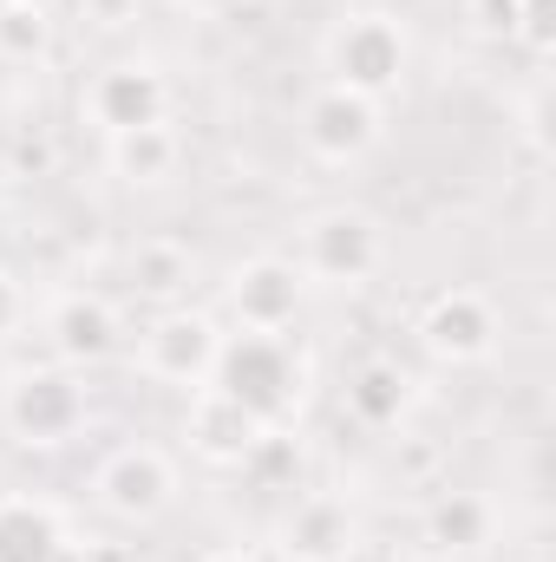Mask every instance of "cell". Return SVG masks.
I'll return each instance as SVG.
<instances>
[{
  "mask_svg": "<svg viewBox=\"0 0 556 562\" xmlns=\"http://www.w3.org/2000/svg\"><path fill=\"white\" fill-rule=\"evenodd\" d=\"M203 386L230 393L243 413H256L263 425H276V419H288L294 400H301V360H294V347H288L281 334H223L216 367H210Z\"/></svg>",
  "mask_w": 556,
  "mask_h": 562,
  "instance_id": "6da1fadb",
  "label": "cell"
},
{
  "mask_svg": "<svg viewBox=\"0 0 556 562\" xmlns=\"http://www.w3.org/2000/svg\"><path fill=\"white\" fill-rule=\"evenodd\" d=\"M407 79V33L393 13H347L327 33V86L387 105Z\"/></svg>",
  "mask_w": 556,
  "mask_h": 562,
  "instance_id": "7a4b0ae2",
  "label": "cell"
},
{
  "mask_svg": "<svg viewBox=\"0 0 556 562\" xmlns=\"http://www.w3.org/2000/svg\"><path fill=\"white\" fill-rule=\"evenodd\" d=\"M86 419V393L73 380V367H26L7 380L0 393V425L13 431V445L26 451H46V445H66Z\"/></svg>",
  "mask_w": 556,
  "mask_h": 562,
  "instance_id": "3957f363",
  "label": "cell"
},
{
  "mask_svg": "<svg viewBox=\"0 0 556 562\" xmlns=\"http://www.w3.org/2000/svg\"><path fill=\"white\" fill-rule=\"evenodd\" d=\"M380 223L367 210H321L301 223V281H327V288H360L380 269Z\"/></svg>",
  "mask_w": 556,
  "mask_h": 562,
  "instance_id": "277c9868",
  "label": "cell"
},
{
  "mask_svg": "<svg viewBox=\"0 0 556 562\" xmlns=\"http://www.w3.org/2000/svg\"><path fill=\"white\" fill-rule=\"evenodd\" d=\"M99 510L105 517H119V524H151V517H164L170 510V497H177V471H170V458L157 451V445H125V451H112L105 464H99Z\"/></svg>",
  "mask_w": 556,
  "mask_h": 562,
  "instance_id": "5b68a950",
  "label": "cell"
},
{
  "mask_svg": "<svg viewBox=\"0 0 556 562\" xmlns=\"http://www.w3.org/2000/svg\"><path fill=\"white\" fill-rule=\"evenodd\" d=\"M170 112V86L157 66L144 59H125V66H105L92 86H86V119L105 132V138H125V132H144V125H164Z\"/></svg>",
  "mask_w": 556,
  "mask_h": 562,
  "instance_id": "8992f818",
  "label": "cell"
},
{
  "mask_svg": "<svg viewBox=\"0 0 556 562\" xmlns=\"http://www.w3.org/2000/svg\"><path fill=\"white\" fill-rule=\"evenodd\" d=\"M419 340H425L432 360H445V367H471V360H485V353L498 347V307H491L478 288H445V294L425 301V314H419Z\"/></svg>",
  "mask_w": 556,
  "mask_h": 562,
  "instance_id": "52a82bcc",
  "label": "cell"
},
{
  "mask_svg": "<svg viewBox=\"0 0 556 562\" xmlns=\"http://www.w3.org/2000/svg\"><path fill=\"white\" fill-rule=\"evenodd\" d=\"M216 347H223V334H216L210 314L164 307L151 321V334H144V373L164 380V386H203L210 367H216Z\"/></svg>",
  "mask_w": 556,
  "mask_h": 562,
  "instance_id": "ba28073f",
  "label": "cell"
},
{
  "mask_svg": "<svg viewBox=\"0 0 556 562\" xmlns=\"http://www.w3.org/2000/svg\"><path fill=\"white\" fill-rule=\"evenodd\" d=\"M301 144L321 164H360L380 144V105L374 99H354L341 86H321L308 99V112H301Z\"/></svg>",
  "mask_w": 556,
  "mask_h": 562,
  "instance_id": "9c48e42d",
  "label": "cell"
},
{
  "mask_svg": "<svg viewBox=\"0 0 556 562\" xmlns=\"http://www.w3.org/2000/svg\"><path fill=\"white\" fill-rule=\"evenodd\" d=\"M301 294H308V281H301L294 262L256 256V262H243L230 276V314L243 321V334H281V327H294Z\"/></svg>",
  "mask_w": 556,
  "mask_h": 562,
  "instance_id": "30bf717a",
  "label": "cell"
},
{
  "mask_svg": "<svg viewBox=\"0 0 556 562\" xmlns=\"http://www.w3.org/2000/svg\"><path fill=\"white\" fill-rule=\"evenodd\" d=\"M184 438H190V451H197V458H210V464H243V458H249V445L263 438V419H256V413H243L230 393L197 386V400H190V413H184Z\"/></svg>",
  "mask_w": 556,
  "mask_h": 562,
  "instance_id": "8fae6325",
  "label": "cell"
},
{
  "mask_svg": "<svg viewBox=\"0 0 556 562\" xmlns=\"http://www.w3.org/2000/svg\"><path fill=\"white\" fill-rule=\"evenodd\" d=\"M46 334H53V353H59L66 367H99V360L119 347V307H112L105 294H66V301L53 307Z\"/></svg>",
  "mask_w": 556,
  "mask_h": 562,
  "instance_id": "7c38bea8",
  "label": "cell"
},
{
  "mask_svg": "<svg viewBox=\"0 0 556 562\" xmlns=\"http://www.w3.org/2000/svg\"><path fill=\"white\" fill-rule=\"evenodd\" d=\"M354 510L341 497H301L281 524V557L288 562H341L354 550Z\"/></svg>",
  "mask_w": 556,
  "mask_h": 562,
  "instance_id": "4fadbf2b",
  "label": "cell"
},
{
  "mask_svg": "<svg viewBox=\"0 0 556 562\" xmlns=\"http://www.w3.org/2000/svg\"><path fill=\"white\" fill-rule=\"evenodd\" d=\"M190 281H197V256H190L184 243L151 236V243H138V249H132V294H138V301H151L157 314H164V307H184Z\"/></svg>",
  "mask_w": 556,
  "mask_h": 562,
  "instance_id": "5bb4252c",
  "label": "cell"
},
{
  "mask_svg": "<svg viewBox=\"0 0 556 562\" xmlns=\"http://www.w3.org/2000/svg\"><path fill=\"white\" fill-rule=\"evenodd\" d=\"M66 530L46 504L33 497H0V562H59Z\"/></svg>",
  "mask_w": 556,
  "mask_h": 562,
  "instance_id": "9a60e30c",
  "label": "cell"
},
{
  "mask_svg": "<svg viewBox=\"0 0 556 562\" xmlns=\"http://www.w3.org/2000/svg\"><path fill=\"white\" fill-rule=\"evenodd\" d=\"M347 413L360 425H374V431H393V425L413 413V380H407V367L367 360V367L347 380Z\"/></svg>",
  "mask_w": 556,
  "mask_h": 562,
  "instance_id": "2e32d148",
  "label": "cell"
},
{
  "mask_svg": "<svg viewBox=\"0 0 556 562\" xmlns=\"http://www.w3.org/2000/svg\"><path fill=\"white\" fill-rule=\"evenodd\" d=\"M485 530H491V510H485L471 491H438V497L425 504V550H438V557L478 550Z\"/></svg>",
  "mask_w": 556,
  "mask_h": 562,
  "instance_id": "e0dca14e",
  "label": "cell"
},
{
  "mask_svg": "<svg viewBox=\"0 0 556 562\" xmlns=\"http://www.w3.org/2000/svg\"><path fill=\"white\" fill-rule=\"evenodd\" d=\"M112 170H119L125 183H164V177L177 170V138H170V125H144V132L112 138Z\"/></svg>",
  "mask_w": 556,
  "mask_h": 562,
  "instance_id": "ac0fdd59",
  "label": "cell"
},
{
  "mask_svg": "<svg viewBox=\"0 0 556 562\" xmlns=\"http://www.w3.org/2000/svg\"><path fill=\"white\" fill-rule=\"evenodd\" d=\"M256 491H294V477H301V445H294V431H276V425H263V438L249 445V458L236 464Z\"/></svg>",
  "mask_w": 556,
  "mask_h": 562,
  "instance_id": "d6986e66",
  "label": "cell"
},
{
  "mask_svg": "<svg viewBox=\"0 0 556 562\" xmlns=\"http://www.w3.org/2000/svg\"><path fill=\"white\" fill-rule=\"evenodd\" d=\"M46 46H53V20L33 13V7H7L0 0V59L33 66V59H46Z\"/></svg>",
  "mask_w": 556,
  "mask_h": 562,
  "instance_id": "ffe728a7",
  "label": "cell"
},
{
  "mask_svg": "<svg viewBox=\"0 0 556 562\" xmlns=\"http://www.w3.org/2000/svg\"><path fill=\"white\" fill-rule=\"evenodd\" d=\"M511 40H524L531 53H551L556 46V7L551 0H518V33Z\"/></svg>",
  "mask_w": 556,
  "mask_h": 562,
  "instance_id": "44dd1931",
  "label": "cell"
},
{
  "mask_svg": "<svg viewBox=\"0 0 556 562\" xmlns=\"http://www.w3.org/2000/svg\"><path fill=\"white\" fill-rule=\"evenodd\" d=\"M471 13H478V33H491V40L518 33V0H471Z\"/></svg>",
  "mask_w": 556,
  "mask_h": 562,
  "instance_id": "7402d4cb",
  "label": "cell"
},
{
  "mask_svg": "<svg viewBox=\"0 0 556 562\" xmlns=\"http://www.w3.org/2000/svg\"><path fill=\"white\" fill-rule=\"evenodd\" d=\"M20 321H26V294H20V281L0 269V340H7V334H13Z\"/></svg>",
  "mask_w": 556,
  "mask_h": 562,
  "instance_id": "603a6c76",
  "label": "cell"
},
{
  "mask_svg": "<svg viewBox=\"0 0 556 562\" xmlns=\"http://www.w3.org/2000/svg\"><path fill=\"white\" fill-rule=\"evenodd\" d=\"M73 562H132V550H125V543H86Z\"/></svg>",
  "mask_w": 556,
  "mask_h": 562,
  "instance_id": "cb8c5ba5",
  "label": "cell"
},
{
  "mask_svg": "<svg viewBox=\"0 0 556 562\" xmlns=\"http://www.w3.org/2000/svg\"><path fill=\"white\" fill-rule=\"evenodd\" d=\"M341 562H393V557H387V550H374V543H354Z\"/></svg>",
  "mask_w": 556,
  "mask_h": 562,
  "instance_id": "d4e9b609",
  "label": "cell"
},
{
  "mask_svg": "<svg viewBox=\"0 0 556 562\" xmlns=\"http://www.w3.org/2000/svg\"><path fill=\"white\" fill-rule=\"evenodd\" d=\"M203 562H256V557H243V550H216V557H203Z\"/></svg>",
  "mask_w": 556,
  "mask_h": 562,
  "instance_id": "484cf974",
  "label": "cell"
},
{
  "mask_svg": "<svg viewBox=\"0 0 556 562\" xmlns=\"http://www.w3.org/2000/svg\"><path fill=\"white\" fill-rule=\"evenodd\" d=\"M7 7H33V13H53V0H7Z\"/></svg>",
  "mask_w": 556,
  "mask_h": 562,
  "instance_id": "4316f807",
  "label": "cell"
},
{
  "mask_svg": "<svg viewBox=\"0 0 556 562\" xmlns=\"http://www.w3.org/2000/svg\"><path fill=\"white\" fill-rule=\"evenodd\" d=\"M184 7H203V13H216V7H236V0H184Z\"/></svg>",
  "mask_w": 556,
  "mask_h": 562,
  "instance_id": "83f0119b",
  "label": "cell"
},
{
  "mask_svg": "<svg viewBox=\"0 0 556 562\" xmlns=\"http://www.w3.org/2000/svg\"><path fill=\"white\" fill-rule=\"evenodd\" d=\"M413 562H452V557H438V550H419V557Z\"/></svg>",
  "mask_w": 556,
  "mask_h": 562,
  "instance_id": "f1b7e54d",
  "label": "cell"
}]
</instances>
